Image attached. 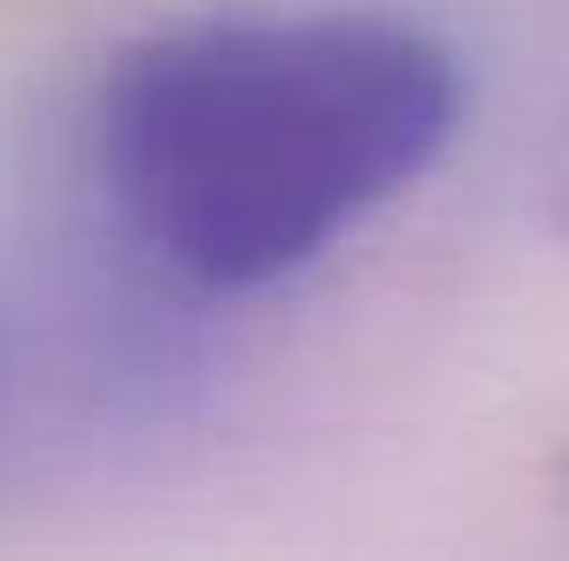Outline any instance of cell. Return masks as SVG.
Returning <instances> with one entry per match:
<instances>
[{
  "instance_id": "6da1fadb",
  "label": "cell",
  "mask_w": 569,
  "mask_h": 561,
  "mask_svg": "<svg viewBox=\"0 0 569 561\" xmlns=\"http://www.w3.org/2000/svg\"><path fill=\"white\" fill-rule=\"evenodd\" d=\"M462 62L400 16H208L131 39L93 100L123 239L200 292H262L439 170Z\"/></svg>"
},
{
  "instance_id": "7a4b0ae2",
  "label": "cell",
  "mask_w": 569,
  "mask_h": 561,
  "mask_svg": "<svg viewBox=\"0 0 569 561\" xmlns=\"http://www.w3.org/2000/svg\"><path fill=\"white\" fill-rule=\"evenodd\" d=\"M547 216L569 239V116H562V131H555V147H547Z\"/></svg>"
},
{
  "instance_id": "3957f363",
  "label": "cell",
  "mask_w": 569,
  "mask_h": 561,
  "mask_svg": "<svg viewBox=\"0 0 569 561\" xmlns=\"http://www.w3.org/2000/svg\"><path fill=\"white\" fill-rule=\"evenodd\" d=\"M8 408H16V331L0 315V431H8Z\"/></svg>"
}]
</instances>
